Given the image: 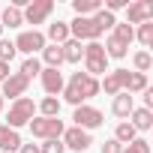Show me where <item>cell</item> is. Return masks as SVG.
<instances>
[{
	"label": "cell",
	"mask_w": 153,
	"mask_h": 153,
	"mask_svg": "<svg viewBox=\"0 0 153 153\" xmlns=\"http://www.w3.org/2000/svg\"><path fill=\"white\" fill-rule=\"evenodd\" d=\"M72 9H75V18H93L102 9V0H72Z\"/></svg>",
	"instance_id": "2e32d148"
},
{
	"label": "cell",
	"mask_w": 153,
	"mask_h": 153,
	"mask_svg": "<svg viewBox=\"0 0 153 153\" xmlns=\"http://www.w3.org/2000/svg\"><path fill=\"white\" fill-rule=\"evenodd\" d=\"M132 120V129L135 132H147L150 126H153V111H147V108H132V114H129Z\"/></svg>",
	"instance_id": "ac0fdd59"
},
{
	"label": "cell",
	"mask_w": 153,
	"mask_h": 153,
	"mask_svg": "<svg viewBox=\"0 0 153 153\" xmlns=\"http://www.w3.org/2000/svg\"><path fill=\"white\" fill-rule=\"evenodd\" d=\"M39 72H42V63H39V57H27V60L21 63V75H24L27 81L33 78V75H39Z\"/></svg>",
	"instance_id": "f546056e"
},
{
	"label": "cell",
	"mask_w": 153,
	"mask_h": 153,
	"mask_svg": "<svg viewBox=\"0 0 153 153\" xmlns=\"http://www.w3.org/2000/svg\"><path fill=\"white\" fill-rule=\"evenodd\" d=\"M39 63H45L48 69H60V63H63V51H60V45H45Z\"/></svg>",
	"instance_id": "7402d4cb"
},
{
	"label": "cell",
	"mask_w": 153,
	"mask_h": 153,
	"mask_svg": "<svg viewBox=\"0 0 153 153\" xmlns=\"http://www.w3.org/2000/svg\"><path fill=\"white\" fill-rule=\"evenodd\" d=\"M132 108H135V99H132L126 90H123V93H117V96H114V102H111V114H114V117H123V120H129Z\"/></svg>",
	"instance_id": "4fadbf2b"
},
{
	"label": "cell",
	"mask_w": 153,
	"mask_h": 153,
	"mask_svg": "<svg viewBox=\"0 0 153 153\" xmlns=\"http://www.w3.org/2000/svg\"><path fill=\"white\" fill-rule=\"evenodd\" d=\"M0 111H3V96H0Z\"/></svg>",
	"instance_id": "f35d334b"
},
{
	"label": "cell",
	"mask_w": 153,
	"mask_h": 153,
	"mask_svg": "<svg viewBox=\"0 0 153 153\" xmlns=\"http://www.w3.org/2000/svg\"><path fill=\"white\" fill-rule=\"evenodd\" d=\"M78 90H81V99H93L99 93V78H90L87 72H78Z\"/></svg>",
	"instance_id": "d6986e66"
},
{
	"label": "cell",
	"mask_w": 153,
	"mask_h": 153,
	"mask_svg": "<svg viewBox=\"0 0 153 153\" xmlns=\"http://www.w3.org/2000/svg\"><path fill=\"white\" fill-rule=\"evenodd\" d=\"M132 66H135V72L147 75V72H150V66H153V57H150V51H135V54H132Z\"/></svg>",
	"instance_id": "83f0119b"
},
{
	"label": "cell",
	"mask_w": 153,
	"mask_h": 153,
	"mask_svg": "<svg viewBox=\"0 0 153 153\" xmlns=\"http://www.w3.org/2000/svg\"><path fill=\"white\" fill-rule=\"evenodd\" d=\"M66 147H63V141L57 138V141H45V144H39V153H63Z\"/></svg>",
	"instance_id": "836d02e7"
},
{
	"label": "cell",
	"mask_w": 153,
	"mask_h": 153,
	"mask_svg": "<svg viewBox=\"0 0 153 153\" xmlns=\"http://www.w3.org/2000/svg\"><path fill=\"white\" fill-rule=\"evenodd\" d=\"M0 24L3 27H21L24 24V15L18 6H6V9H0Z\"/></svg>",
	"instance_id": "603a6c76"
},
{
	"label": "cell",
	"mask_w": 153,
	"mask_h": 153,
	"mask_svg": "<svg viewBox=\"0 0 153 153\" xmlns=\"http://www.w3.org/2000/svg\"><path fill=\"white\" fill-rule=\"evenodd\" d=\"M144 90H147V75H141V72H129L126 93L132 96V93H144Z\"/></svg>",
	"instance_id": "4316f807"
},
{
	"label": "cell",
	"mask_w": 153,
	"mask_h": 153,
	"mask_svg": "<svg viewBox=\"0 0 153 153\" xmlns=\"http://www.w3.org/2000/svg\"><path fill=\"white\" fill-rule=\"evenodd\" d=\"M129 6V0H105V12H117V9H126Z\"/></svg>",
	"instance_id": "e575fe53"
},
{
	"label": "cell",
	"mask_w": 153,
	"mask_h": 153,
	"mask_svg": "<svg viewBox=\"0 0 153 153\" xmlns=\"http://www.w3.org/2000/svg\"><path fill=\"white\" fill-rule=\"evenodd\" d=\"M45 45H48V42H45V33H39L36 27L18 33V39H15V51H24L27 57H36V51H42Z\"/></svg>",
	"instance_id": "8992f818"
},
{
	"label": "cell",
	"mask_w": 153,
	"mask_h": 153,
	"mask_svg": "<svg viewBox=\"0 0 153 153\" xmlns=\"http://www.w3.org/2000/svg\"><path fill=\"white\" fill-rule=\"evenodd\" d=\"M102 48H105V57H108V60H123V57L129 54V45H123V42H117L114 36H108Z\"/></svg>",
	"instance_id": "44dd1931"
},
{
	"label": "cell",
	"mask_w": 153,
	"mask_h": 153,
	"mask_svg": "<svg viewBox=\"0 0 153 153\" xmlns=\"http://www.w3.org/2000/svg\"><path fill=\"white\" fill-rule=\"evenodd\" d=\"M126 81H129V69H108L105 78L99 81V90H105L108 96H117L126 90Z\"/></svg>",
	"instance_id": "9c48e42d"
},
{
	"label": "cell",
	"mask_w": 153,
	"mask_h": 153,
	"mask_svg": "<svg viewBox=\"0 0 153 153\" xmlns=\"http://www.w3.org/2000/svg\"><path fill=\"white\" fill-rule=\"evenodd\" d=\"M51 12H54V0H30V3L21 9L24 24H42V21H48Z\"/></svg>",
	"instance_id": "52a82bcc"
},
{
	"label": "cell",
	"mask_w": 153,
	"mask_h": 153,
	"mask_svg": "<svg viewBox=\"0 0 153 153\" xmlns=\"http://www.w3.org/2000/svg\"><path fill=\"white\" fill-rule=\"evenodd\" d=\"M135 138H138V132L132 129V123H129V120H120L117 129H114V141H120V144L126 147V144H132Z\"/></svg>",
	"instance_id": "cb8c5ba5"
},
{
	"label": "cell",
	"mask_w": 153,
	"mask_h": 153,
	"mask_svg": "<svg viewBox=\"0 0 153 153\" xmlns=\"http://www.w3.org/2000/svg\"><path fill=\"white\" fill-rule=\"evenodd\" d=\"M18 51H15V42H9V39H0V63H12V57H15Z\"/></svg>",
	"instance_id": "1f68e13d"
},
{
	"label": "cell",
	"mask_w": 153,
	"mask_h": 153,
	"mask_svg": "<svg viewBox=\"0 0 153 153\" xmlns=\"http://www.w3.org/2000/svg\"><path fill=\"white\" fill-rule=\"evenodd\" d=\"M18 153H39V144H21Z\"/></svg>",
	"instance_id": "74e56055"
},
{
	"label": "cell",
	"mask_w": 153,
	"mask_h": 153,
	"mask_svg": "<svg viewBox=\"0 0 153 153\" xmlns=\"http://www.w3.org/2000/svg\"><path fill=\"white\" fill-rule=\"evenodd\" d=\"M93 21H96V27H99L102 33H105V30H111V27L117 24V18H114L111 12H105V9H99V12L93 15Z\"/></svg>",
	"instance_id": "4dcf8cb0"
},
{
	"label": "cell",
	"mask_w": 153,
	"mask_h": 153,
	"mask_svg": "<svg viewBox=\"0 0 153 153\" xmlns=\"http://www.w3.org/2000/svg\"><path fill=\"white\" fill-rule=\"evenodd\" d=\"M69 36L78 42H99L102 30L96 27L93 18H75V21H69Z\"/></svg>",
	"instance_id": "277c9868"
},
{
	"label": "cell",
	"mask_w": 153,
	"mask_h": 153,
	"mask_svg": "<svg viewBox=\"0 0 153 153\" xmlns=\"http://www.w3.org/2000/svg\"><path fill=\"white\" fill-rule=\"evenodd\" d=\"M9 75H12V72H9V63H0V84H3Z\"/></svg>",
	"instance_id": "8d00e7d4"
},
{
	"label": "cell",
	"mask_w": 153,
	"mask_h": 153,
	"mask_svg": "<svg viewBox=\"0 0 153 153\" xmlns=\"http://www.w3.org/2000/svg\"><path fill=\"white\" fill-rule=\"evenodd\" d=\"M72 120H75V126H78V129L90 132V129H96V126L105 123V114H102L99 108H93V105H78V108H75V114H72Z\"/></svg>",
	"instance_id": "5b68a950"
},
{
	"label": "cell",
	"mask_w": 153,
	"mask_h": 153,
	"mask_svg": "<svg viewBox=\"0 0 153 153\" xmlns=\"http://www.w3.org/2000/svg\"><path fill=\"white\" fill-rule=\"evenodd\" d=\"M39 81H42V90H45L48 96H60V93H63V87H66L63 72H60V69H48V66H42Z\"/></svg>",
	"instance_id": "8fae6325"
},
{
	"label": "cell",
	"mask_w": 153,
	"mask_h": 153,
	"mask_svg": "<svg viewBox=\"0 0 153 153\" xmlns=\"http://www.w3.org/2000/svg\"><path fill=\"white\" fill-rule=\"evenodd\" d=\"M51 39V45H63L66 39H72L69 36V21H54V24H48V36H45V42Z\"/></svg>",
	"instance_id": "e0dca14e"
},
{
	"label": "cell",
	"mask_w": 153,
	"mask_h": 153,
	"mask_svg": "<svg viewBox=\"0 0 153 153\" xmlns=\"http://www.w3.org/2000/svg\"><path fill=\"white\" fill-rule=\"evenodd\" d=\"M135 39H138L144 48H150V45H153V21L138 24V27H135Z\"/></svg>",
	"instance_id": "f1b7e54d"
},
{
	"label": "cell",
	"mask_w": 153,
	"mask_h": 153,
	"mask_svg": "<svg viewBox=\"0 0 153 153\" xmlns=\"http://www.w3.org/2000/svg\"><path fill=\"white\" fill-rule=\"evenodd\" d=\"M36 117V102L30 96H21L9 105V117H6V126L9 129H18V126H27L30 120Z\"/></svg>",
	"instance_id": "7a4b0ae2"
},
{
	"label": "cell",
	"mask_w": 153,
	"mask_h": 153,
	"mask_svg": "<svg viewBox=\"0 0 153 153\" xmlns=\"http://www.w3.org/2000/svg\"><path fill=\"white\" fill-rule=\"evenodd\" d=\"M27 126H30L33 138H42V141H57L66 129V123L60 117H33Z\"/></svg>",
	"instance_id": "3957f363"
},
{
	"label": "cell",
	"mask_w": 153,
	"mask_h": 153,
	"mask_svg": "<svg viewBox=\"0 0 153 153\" xmlns=\"http://www.w3.org/2000/svg\"><path fill=\"white\" fill-rule=\"evenodd\" d=\"M84 72L90 75V78L108 72V57H105L102 42H87L84 45Z\"/></svg>",
	"instance_id": "6da1fadb"
},
{
	"label": "cell",
	"mask_w": 153,
	"mask_h": 153,
	"mask_svg": "<svg viewBox=\"0 0 153 153\" xmlns=\"http://www.w3.org/2000/svg\"><path fill=\"white\" fill-rule=\"evenodd\" d=\"M111 36H114L117 42H123V45H129V42L135 39V27H129L126 21H117V24L111 27Z\"/></svg>",
	"instance_id": "484cf974"
},
{
	"label": "cell",
	"mask_w": 153,
	"mask_h": 153,
	"mask_svg": "<svg viewBox=\"0 0 153 153\" xmlns=\"http://www.w3.org/2000/svg\"><path fill=\"white\" fill-rule=\"evenodd\" d=\"M102 153H123V144L114 141V138H108V141L102 144Z\"/></svg>",
	"instance_id": "d590c367"
},
{
	"label": "cell",
	"mask_w": 153,
	"mask_h": 153,
	"mask_svg": "<svg viewBox=\"0 0 153 153\" xmlns=\"http://www.w3.org/2000/svg\"><path fill=\"white\" fill-rule=\"evenodd\" d=\"M0 33H3V24H0Z\"/></svg>",
	"instance_id": "ab89813d"
},
{
	"label": "cell",
	"mask_w": 153,
	"mask_h": 153,
	"mask_svg": "<svg viewBox=\"0 0 153 153\" xmlns=\"http://www.w3.org/2000/svg\"><path fill=\"white\" fill-rule=\"evenodd\" d=\"M18 147H21V135H18V129L0 126V150H3V153H15Z\"/></svg>",
	"instance_id": "9a60e30c"
},
{
	"label": "cell",
	"mask_w": 153,
	"mask_h": 153,
	"mask_svg": "<svg viewBox=\"0 0 153 153\" xmlns=\"http://www.w3.org/2000/svg\"><path fill=\"white\" fill-rule=\"evenodd\" d=\"M27 87H30V81L24 78V75H21V72H12L9 78L3 81V93H0V96H9V99L15 102V99L27 96Z\"/></svg>",
	"instance_id": "7c38bea8"
},
{
	"label": "cell",
	"mask_w": 153,
	"mask_h": 153,
	"mask_svg": "<svg viewBox=\"0 0 153 153\" xmlns=\"http://www.w3.org/2000/svg\"><path fill=\"white\" fill-rule=\"evenodd\" d=\"M63 147H69V150H75V153H84L90 144H93V138H90V132H84V129H78V126H69V129H63Z\"/></svg>",
	"instance_id": "30bf717a"
},
{
	"label": "cell",
	"mask_w": 153,
	"mask_h": 153,
	"mask_svg": "<svg viewBox=\"0 0 153 153\" xmlns=\"http://www.w3.org/2000/svg\"><path fill=\"white\" fill-rule=\"evenodd\" d=\"M39 117H60V99L57 96H45L39 105H36Z\"/></svg>",
	"instance_id": "d4e9b609"
},
{
	"label": "cell",
	"mask_w": 153,
	"mask_h": 153,
	"mask_svg": "<svg viewBox=\"0 0 153 153\" xmlns=\"http://www.w3.org/2000/svg\"><path fill=\"white\" fill-rule=\"evenodd\" d=\"M63 99L69 102V105H84V99H81V90H78V72H72V78H69V84L63 87Z\"/></svg>",
	"instance_id": "ffe728a7"
},
{
	"label": "cell",
	"mask_w": 153,
	"mask_h": 153,
	"mask_svg": "<svg viewBox=\"0 0 153 153\" xmlns=\"http://www.w3.org/2000/svg\"><path fill=\"white\" fill-rule=\"evenodd\" d=\"M60 51H63V63H81L84 60V42H78V39H66L60 45Z\"/></svg>",
	"instance_id": "5bb4252c"
},
{
	"label": "cell",
	"mask_w": 153,
	"mask_h": 153,
	"mask_svg": "<svg viewBox=\"0 0 153 153\" xmlns=\"http://www.w3.org/2000/svg\"><path fill=\"white\" fill-rule=\"evenodd\" d=\"M147 21H153V0H132L126 6V24L138 27V24H147Z\"/></svg>",
	"instance_id": "ba28073f"
},
{
	"label": "cell",
	"mask_w": 153,
	"mask_h": 153,
	"mask_svg": "<svg viewBox=\"0 0 153 153\" xmlns=\"http://www.w3.org/2000/svg\"><path fill=\"white\" fill-rule=\"evenodd\" d=\"M123 153H150V141L147 138H135L132 144L123 147Z\"/></svg>",
	"instance_id": "d6a6232c"
}]
</instances>
